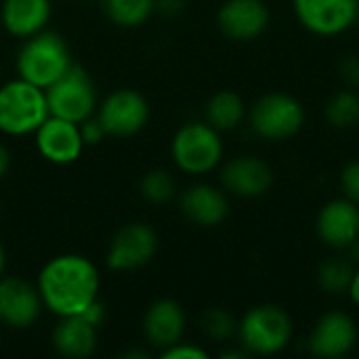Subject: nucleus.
Wrapping results in <instances>:
<instances>
[{
  "label": "nucleus",
  "mask_w": 359,
  "mask_h": 359,
  "mask_svg": "<svg viewBox=\"0 0 359 359\" xmlns=\"http://www.w3.org/2000/svg\"><path fill=\"white\" fill-rule=\"evenodd\" d=\"M99 271L82 255H61L50 259L38 276L42 305L55 316H80L99 294Z\"/></svg>",
  "instance_id": "1"
},
{
  "label": "nucleus",
  "mask_w": 359,
  "mask_h": 359,
  "mask_svg": "<svg viewBox=\"0 0 359 359\" xmlns=\"http://www.w3.org/2000/svg\"><path fill=\"white\" fill-rule=\"evenodd\" d=\"M294 337V324L286 309L273 303H263L250 307L238 320V345H242L250 358L278 355L282 353Z\"/></svg>",
  "instance_id": "2"
},
{
  "label": "nucleus",
  "mask_w": 359,
  "mask_h": 359,
  "mask_svg": "<svg viewBox=\"0 0 359 359\" xmlns=\"http://www.w3.org/2000/svg\"><path fill=\"white\" fill-rule=\"evenodd\" d=\"M72 67L69 46L57 32H38L25 40L17 53L19 78L48 88Z\"/></svg>",
  "instance_id": "3"
},
{
  "label": "nucleus",
  "mask_w": 359,
  "mask_h": 359,
  "mask_svg": "<svg viewBox=\"0 0 359 359\" xmlns=\"http://www.w3.org/2000/svg\"><path fill=\"white\" fill-rule=\"evenodd\" d=\"M44 88L17 78L0 86V130L11 137L36 133L48 118Z\"/></svg>",
  "instance_id": "4"
},
{
  "label": "nucleus",
  "mask_w": 359,
  "mask_h": 359,
  "mask_svg": "<svg viewBox=\"0 0 359 359\" xmlns=\"http://www.w3.org/2000/svg\"><path fill=\"white\" fill-rule=\"evenodd\" d=\"M250 130L265 141H288L305 126L303 103L288 93H267L259 97L248 109Z\"/></svg>",
  "instance_id": "5"
},
{
  "label": "nucleus",
  "mask_w": 359,
  "mask_h": 359,
  "mask_svg": "<svg viewBox=\"0 0 359 359\" xmlns=\"http://www.w3.org/2000/svg\"><path fill=\"white\" fill-rule=\"evenodd\" d=\"M170 151L179 170L187 175H206L223 160L221 133L208 122H189L177 130Z\"/></svg>",
  "instance_id": "6"
},
{
  "label": "nucleus",
  "mask_w": 359,
  "mask_h": 359,
  "mask_svg": "<svg viewBox=\"0 0 359 359\" xmlns=\"http://www.w3.org/2000/svg\"><path fill=\"white\" fill-rule=\"evenodd\" d=\"M46 93V103H48V114L82 124L88 120L97 107V88L90 76L78 67L72 65L59 80H55Z\"/></svg>",
  "instance_id": "7"
},
{
  "label": "nucleus",
  "mask_w": 359,
  "mask_h": 359,
  "mask_svg": "<svg viewBox=\"0 0 359 359\" xmlns=\"http://www.w3.org/2000/svg\"><path fill=\"white\" fill-rule=\"evenodd\" d=\"M299 23L313 36L334 38L358 23V0H292Z\"/></svg>",
  "instance_id": "8"
},
{
  "label": "nucleus",
  "mask_w": 359,
  "mask_h": 359,
  "mask_svg": "<svg viewBox=\"0 0 359 359\" xmlns=\"http://www.w3.org/2000/svg\"><path fill=\"white\" fill-rule=\"evenodd\" d=\"M358 341V322L347 311H326L307 337V351L316 358L339 359L349 355Z\"/></svg>",
  "instance_id": "9"
},
{
  "label": "nucleus",
  "mask_w": 359,
  "mask_h": 359,
  "mask_svg": "<svg viewBox=\"0 0 359 359\" xmlns=\"http://www.w3.org/2000/svg\"><path fill=\"white\" fill-rule=\"evenodd\" d=\"M97 120L109 137H133L145 128L149 105L139 90L120 88L103 99Z\"/></svg>",
  "instance_id": "10"
},
{
  "label": "nucleus",
  "mask_w": 359,
  "mask_h": 359,
  "mask_svg": "<svg viewBox=\"0 0 359 359\" xmlns=\"http://www.w3.org/2000/svg\"><path fill=\"white\" fill-rule=\"evenodd\" d=\"M158 250V236L145 223H128L114 236L107 250V267L114 271H133L145 267Z\"/></svg>",
  "instance_id": "11"
},
{
  "label": "nucleus",
  "mask_w": 359,
  "mask_h": 359,
  "mask_svg": "<svg viewBox=\"0 0 359 359\" xmlns=\"http://www.w3.org/2000/svg\"><path fill=\"white\" fill-rule=\"evenodd\" d=\"M271 13L265 0H225L217 13L219 32L233 42H250L269 27Z\"/></svg>",
  "instance_id": "12"
},
{
  "label": "nucleus",
  "mask_w": 359,
  "mask_h": 359,
  "mask_svg": "<svg viewBox=\"0 0 359 359\" xmlns=\"http://www.w3.org/2000/svg\"><path fill=\"white\" fill-rule=\"evenodd\" d=\"M273 181H276L273 168L257 156L231 158L221 168L223 189L244 200H255L265 196L273 187Z\"/></svg>",
  "instance_id": "13"
},
{
  "label": "nucleus",
  "mask_w": 359,
  "mask_h": 359,
  "mask_svg": "<svg viewBox=\"0 0 359 359\" xmlns=\"http://www.w3.org/2000/svg\"><path fill=\"white\" fill-rule=\"evenodd\" d=\"M316 231L326 246L347 250L359 238V206L347 198L326 202L318 212Z\"/></svg>",
  "instance_id": "14"
},
{
  "label": "nucleus",
  "mask_w": 359,
  "mask_h": 359,
  "mask_svg": "<svg viewBox=\"0 0 359 359\" xmlns=\"http://www.w3.org/2000/svg\"><path fill=\"white\" fill-rule=\"evenodd\" d=\"M36 147L40 156L53 164L76 162L84 147L80 124L48 116L36 130Z\"/></svg>",
  "instance_id": "15"
},
{
  "label": "nucleus",
  "mask_w": 359,
  "mask_h": 359,
  "mask_svg": "<svg viewBox=\"0 0 359 359\" xmlns=\"http://www.w3.org/2000/svg\"><path fill=\"white\" fill-rule=\"evenodd\" d=\"M38 288L21 278H0V322L11 328H29L42 311Z\"/></svg>",
  "instance_id": "16"
},
{
  "label": "nucleus",
  "mask_w": 359,
  "mask_h": 359,
  "mask_svg": "<svg viewBox=\"0 0 359 359\" xmlns=\"http://www.w3.org/2000/svg\"><path fill=\"white\" fill-rule=\"evenodd\" d=\"M185 326H187L185 309L172 299L156 301L154 305H149L143 318V334L147 343L160 351L183 341Z\"/></svg>",
  "instance_id": "17"
},
{
  "label": "nucleus",
  "mask_w": 359,
  "mask_h": 359,
  "mask_svg": "<svg viewBox=\"0 0 359 359\" xmlns=\"http://www.w3.org/2000/svg\"><path fill=\"white\" fill-rule=\"evenodd\" d=\"M181 212L200 227H217L229 215V200L225 189L208 183L191 185L181 196Z\"/></svg>",
  "instance_id": "18"
},
{
  "label": "nucleus",
  "mask_w": 359,
  "mask_h": 359,
  "mask_svg": "<svg viewBox=\"0 0 359 359\" xmlns=\"http://www.w3.org/2000/svg\"><path fill=\"white\" fill-rule=\"evenodd\" d=\"M50 343L63 358H88L97 347V326L86 322L82 316H65L55 326Z\"/></svg>",
  "instance_id": "19"
},
{
  "label": "nucleus",
  "mask_w": 359,
  "mask_h": 359,
  "mask_svg": "<svg viewBox=\"0 0 359 359\" xmlns=\"http://www.w3.org/2000/svg\"><path fill=\"white\" fill-rule=\"evenodd\" d=\"M0 19L8 34L29 38L46 27L50 19V0H4Z\"/></svg>",
  "instance_id": "20"
},
{
  "label": "nucleus",
  "mask_w": 359,
  "mask_h": 359,
  "mask_svg": "<svg viewBox=\"0 0 359 359\" xmlns=\"http://www.w3.org/2000/svg\"><path fill=\"white\" fill-rule=\"evenodd\" d=\"M248 116L246 101L236 90H219L206 103V122L219 133L236 130Z\"/></svg>",
  "instance_id": "21"
},
{
  "label": "nucleus",
  "mask_w": 359,
  "mask_h": 359,
  "mask_svg": "<svg viewBox=\"0 0 359 359\" xmlns=\"http://www.w3.org/2000/svg\"><path fill=\"white\" fill-rule=\"evenodd\" d=\"M353 273H355V265L349 259L332 257L318 267L316 280L322 292H326L328 297H341L347 294Z\"/></svg>",
  "instance_id": "22"
},
{
  "label": "nucleus",
  "mask_w": 359,
  "mask_h": 359,
  "mask_svg": "<svg viewBox=\"0 0 359 359\" xmlns=\"http://www.w3.org/2000/svg\"><path fill=\"white\" fill-rule=\"evenodd\" d=\"M326 120L332 128L349 130L359 124V93L358 88H343L334 93L326 103Z\"/></svg>",
  "instance_id": "23"
},
{
  "label": "nucleus",
  "mask_w": 359,
  "mask_h": 359,
  "mask_svg": "<svg viewBox=\"0 0 359 359\" xmlns=\"http://www.w3.org/2000/svg\"><path fill=\"white\" fill-rule=\"evenodd\" d=\"M101 8L120 27H139L156 11L154 0H101Z\"/></svg>",
  "instance_id": "24"
},
{
  "label": "nucleus",
  "mask_w": 359,
  "mask_h": 359,
  "mask_svg": "<svg viewBox=\"0 0 359 359\" xmlns=\"http://www.w3.org/2000/svg\"><path fill=\"white\" fill-rule=\"evenodd\" d=\"M200 330L212 343H227L238 334V320L223 307H210L200 318Z\"/></svg>",
  "instance_id": "25"
},
{
  "label": "nucleus",
  "mask_w": 359,
  "mask_h": 359,
  "mask_svg": "<svg viewBox=\"0 0 359 359\" xmlns=\"http://www.w3.org/2000/svg\"><path fill=\"white\" fill-rule=\"evenodd\" d=\"M141 194L151 204H166L177 194V183L168 170L156 168L141 179Z\"/></svg>",
  "instance_id": "26"
},
{
  "label": "nucleus",
  "mask_w": 359,
  "mask_h": 359,
  "mask_svg": "<svg viewBox=\"0 0 359 359\" xmlns=\"http://www.w3.org/2000/svg\"><path fill=\"white\" fill-rule=\"evenodd\" d=\"M339 187H341L343 198L355 202L359 206V160H351L341 168Z\"/></svg>",
  "instance_id": "27"
},
{
  "label": "nucleus",
  "mask_w": 359,
  "mask_h": 359,
  "mask_svg": "<svg viewBox=\"0 0 359 359\" xmlns=\"http://www.w3.org/2000/svg\"><path fill=\"white\" fill-rule=\"evenodd\" d=\"M162 358L164 359H208V351L198 347V345H191V343H175L170 345L168 349L162 351Z\"/></svg>",
  "instance_id": "28"
},
{
  "label": "nucleus",
  "mask_w": 359,
  "mask_h": 359,
  "mask_svg": "<svg viewBox=\"0 0 359 359\" xmlns=\"http://www.w3.org/2000/svg\"><path fill=\"white\" fill-rule=\"evenodd\" d=\"M339 74L349 88H359V55H345L339 63Z\"/></svg>",
  "instance_id": "29"
},
{
  "label": "nucleus",
  "mask_w": 359,
  "mask_h": 359,
  "mask_svg": "<svg viewBox=\"0 0 359 359\" xmlns=\"http://www.w3.org/2000/svg\"><path fill=\"white\" fill-rule=\"evenodd\" d=\"M80 130H82L84 145H95V143H99L105 137V130H103V126H101L99 120H90V118L84 120L80 124Z\"/></svg>",
  "instance_id": "30"
},
{
  "label": "nucleus",
  "mask_w": 359,
  "mask_h": 359,
  "mask_svg": "<svg viewBox=\"0 0 359 359\" xmlns=\"http://www.w3.org/2000/svg\"><path fill=\"white\" fill-rule=\"evenodd\" d=\"M187 0H154V8L164 17H177L185 8Z\"/></svg>",
  "instance_id": "31"
},
{
  "label": "nucleus",
  "mask_w": 359,
  "mask_h": 359,
  "mask_svg": "<svg viewBox=\"0 0 359 359\" xmlns=\"http://www.w3.org/2000/svg\"><path fill=\"white\" fill-rule=\"evenodd\" d=\"M80 316H82V318H84L86 322H90L93 326H97V328H99V326L103 324V318H105V309H103V305H101V303H99V299H97V301H95V303H93V305H90V307H88L86 311H82Z\"/></svg>",
  "instance_id": "32"
},
{
  "label": "nucleus",
  "mask_w": 359,
  "mask_h": 359,
  "mask_svg": "<svg viewBox=\"0 0 359 359\" xmlns=\"http://www.w3.org/2000/svg\"><path fill=\"white\" fill-rule=\"evenodd\" d=\"M347 294H349L351 303L359 307V267H355V273H353V278H351V284H349Z\"/></svg>",
  "instance_id": "33"
},
{
  "label": "nucleus",
  "mask_w": 359,
  "mask_h": 359,
  "mask_svg": "<svg viewBox=\"0 0 359 359\" xmlns=\"http://www.w3.org/2000/svg\"><path fill=\"white\" fill-rule=\"evenodd\" d=\"M8 166H11V154L4 145H0V179L8 172Z\"/></svg>",
  "instance_id": "34"
},
{
  "label": "nucleus",
  "mask_w": 359,
  "mask_h": 359,
  "mask_svg": "<svg viewBox=\"0 0 359 359\" xmlns=\"http://www.w3.org/2000/svg\"><path fill=\"white\" fill-rule=\"evenodd\" d=\"M347 252H349V257H347V259H349L355 267H359V238L353 242V244H351V246H349V248H347Z\"/></svg>",
  "instance_id": "35"
},
{
  "label": "nucleus",
  "mask_w": 359,
  "mask_h": 359,
  "mask_svg": "<svg viewBox=\"0 0 359 359\" xmlns=\"http://www.w3.org/2000/svg\"><path fill=\"white\" fill-rule=\"evenodd\" d=\"M122 358H149L147 353H141V351H128V353H124Z\"/></svg>",
  "instance_id": "36"
},
{
  "label": "nucleus",
  "mask_w": 359,
  "mask_h": 359,
  "mask_svg": "<svg viewBox=\"0 0 359 359\" xmlns=\"http://www.w3.org/2000/svg\"><path fill=\"white\" fill-rule=\"evenodd\" d=\"M4 263H6V259H4V248H2V244H0V276H2V271H4Z\"/></svg>",
  "instance_id": "37"
},
{
  "label": "nucleus",
  "mask_w": 359,
  "mask_h": 359,
  "mask_svg": "<svg viewBox=\"0 0 359 359\" xmlns=\"http://www.w3.org/2000/svg\"><path fill=\"white\" fill-rule=\"evenodd\" d=\"M358 21H359V0H358Z\"/></svg>",
  "instance_id": "38"
}]
</instances>
